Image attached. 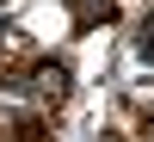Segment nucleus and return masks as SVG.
Masks as SVG:
<instances>
[{
	"label": "nucleus",
	"instance_id": "nucleus-2",
	"mask_svg": "<svg viewBox=\"0 0 154 142\" xmlns=\"http://www.w3.org/2000/svg\"><path fill=\"white\" fill-rule=\"evenodd\" d=\"M136 56H142V62H154V25H148L142 37H136Z\"/></svg>",
	"mask_w": 154,
	"mask_h": 142
},
{
	"label": "nucleus",
	"instance_id": "nucleus-1",
	"mask_svg": "<svg viewBox=\"0 0 154 142\" xmlns=\"http://www.w3.org/2000/svg\"><path fill=\"white\" fill-rule=\"evenodd\" d=\"M68 80H74L68 62H37V68H31V93H37V99H62Z\"/></svg>",
	"mask_w": 154,
	"mask_h": 142
},
{
	"label": "nucleus",
	"instance_id": "nucleus-3",
	"mask_svg": "<svg viewBox=\"0 0 154 142\" xmlns=\"http://www.w3.org/2000/svg\"><path fill=\"white\" fill-rule=\"evenodd\" d=\"M99 6H105V0H86V12H99Z\"/></svg>",
	"mask_w": 154,
	"mask_h": 142
},
{
	"label": "nucleus",
	"instance_id": "nucleus-4",
	"mask_svg": "<svg viewBox=\"0 0 154 142\" xmlns=\"http://www.w3.org/2000/svg\"><path fill=\"white\" fill-rule=\"evenodd\" d=\"M105 142H117V136H105Z\"/></svg>",
	"mask_w": 154,
	"mask_h": 142
}]
</instances>
